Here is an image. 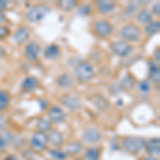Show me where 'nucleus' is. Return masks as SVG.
<instances>
[{"label":"nucleus","mask_w":160,"mask_h":160,"mask_svg":"<svg viewBox=\"0 0 160 160\" xmlns=\"http://www.w3.org/2000/svg\"><path fill=\"white\" fill-rule=\"evenodd\" d=\"M91 12H92V8L91 6H89V4H82L78 9V14L81 15V16H87V15H89Z\"/></svg>","instance_id":"7c9ffc66"},{"label":"nucleus","mask_w":160,"mask_h":160,"mask_svg":"<svg viewBox=\"0 0 160 160\" xmlns=\"http://www.w3.org/2000/svg\"><path fill=\"white\" fill-rule=\"evenodd\" d=\"M61 102L64 107L72 111L78 110L81 108V102L76 96H73V95H65V96H63L61 98Z\"/></svg>","instance_id":"4468645a"},{"label":"nucleus","mask_w":160,"mask_h":160,"mask_svg":"<svg viewBox=\"0 0 160 160\" xmlns=\"http://www.w3.org/2000/svg\"><path fill=\"white\" fill-rule=\"evenodd\" d=\"M95 4L100 14H109L115 8V2L111 0H99Z\"/></svg>","instance_id":"6ab92c4d"},{"label":"nucleus","mask_w":160,"mask_h":160,"mask_svg":"<svg viewBox=\"0 0 160 160\" xmlns=\"http://www.w3.org/2000/svg\"><path fill=\"white\" fill-rule=\"evenodd\" d=\"M48 137V143H50L53 148H58L59 146L63 145L64 143V135L61 131L57 129H51L49 132L47 133Z\"/></svg>","instance_id":"ddd939ff"},{"label":"nucleus","mask_w":160,"mask_h":160,"mask_svg":"<svg viewBox=\"0 0 160 160\" xmlns=\"http://www.w3.org/2000/svg\"><path fill=\"white\" fill-rule=\"evenodd\" d=\"M118 35L122 38V41L124 42H136L140 38L141 35V30L139 27H137L136 25L129 24L124 26L122 29L118 32Z\"/></svg>","instance_id":"20e7f679"},{"label":"nucleus","mask_w":160,"mask_h":160,"mask_svg":"<svg viewBox=\"0 0 160 160\" xmlns=\"http://www.w3.org/2000/svg\"><path fill=\"white\" fill-rule=\"evenodd\" d=\"M57 6H58L59 9L62 10V11L69 12L78 6V2L75 1V0H63V1H58Z\"/></svg>","instance_id":"393cba45"},{"label":"nucleus","mask_w":160,"mask_h":160,"mask_svg":"<svg viewBox=\"0 0 160 160\" xmlns=\"http://www.w3.org/2000/svg\"><path fill=\"white\" fill-rule=\"evenodd\" d=\"M4 160H18V158L15 155H8L6 158H4Z\"/></svg>","instance_id":"ea45409f"},{"label":"nucleus","mask_w":160,"mask_h":160,"mask_svg":"<svg viewBox=\"0 0 160 160\" xmlns=\"http://www.w3.org/2000/svg\"><path fill=\"white\" fill-rule=\"evenodd\" d=\"M61 53V49L57 44H50L46 46V48L43 51V56L47 60H55L58 58Z\"/></svg>","instance_id":"a211bd4d"},{"label":"nucleus","mask_w":160,"mask_h":160,"mask_svg":"<svg viewBox=\"0 0 160 160\" xmlns=\"http://www.w3.org/2000/svg\"><path fill=\"white\" fill-rule=\"evenodd\" d=\"M28 160H33V159H28Z\"/></svg>","instance_id":"37998d69"},{"label":"nucleus","mask_w":160,"mask_h":160,"mask_svg":"<svg viewBox=\"0 0 160 160\" xmlns=\"http://www.w3.org/2000/svg\"><path fill=\"white\" fill-rule=\"evenodd\" d=\"M110 49L115 56L120 58H126L132 52V46L122 40H117L110 44Z\"/></svg>","instance_id":"423d86ee"},{"label":"nucleus","mask_w":160,"mask_h":160,"mask_svg":"<svg viewBox=\"0 0 160 160\" xmlns=\"http://www.w3.org/2000/svg\"><path fill=\"white\" fill-rule=\"evenodd\" d=\"M7 22V17L3 14V12H0V25H2L3 22Z\"/></svg>","instance_id":"58836bf2"},{"label":"nucleus","mask_w":160,"mask_h":160,"mask_svg":"<svg viewBox=\"0 0 160 160\" xmlns=\"http://www.w3.org/2000/svg\"><path fill=\"white\" fill-rule=\"evenodd\" d=\"M37 128L38 131L44 133H48L51 130V123L49 120L45 118H38V123H37Z\"/></svg>","instance_id":"a878e982"},{"label":"nucleus","mask_w":160,"mask_h":160,"mask_svg":"<svg viewBox=\"0 0 160 160\" xmlns=\"http://www.w3.org/2000/svg\"><path fill=\"white\" fill-rule=\"evenodd\" d=\"M47 114L50 123L53 124H62L65 122L66 120V113L59 106H52V107H50L48 109Z\"/></svg>","instance_id":"6e6552de"},{"label":"nucleus","mask_w":160,"mask_h":160,"mask_svg":"<svg viewBox=\"0 0 160 160\" xmlns=\"http://www.w3.org/2000/svg\"><path fill=\"white\" fill-rule=\"evenodd\" d=\"M48 154H49V156L51 158L56 159V160H65L66 159V154L64 153V151H62L60 148H50L49 151H48Z\"/></svg>","instance_id":"cd10ccee"},{"label":"nucleus","mask_w":160,"mask_h":160,"mask_svg":"<svg viewBox=\"0 0 160 160\" xmlns=\"http://www.w3.org/2000/svg\"><path fill=\"white\" fill-rule=\"evenodd\" d=\"M24 52H25V56L27 59H29L30 61H35L41 53L40 44L37 42H33V41L32 42H29L25 46Z\"/></svg>","instance_id":"9d476101"},{"label":"nucleus","mask_w":160,"mask_h":160,"mask_svg":"<svg viewBox=\"0 0 160 160\" xmlns=\"http://www.w3.org/2000/svg\"><path fill=\"white\" fill-rule=\"evenodd\" d=\"M4 126H6V120H4V118L0 114V131L3 130Z\"/></svg>","instance_id":"e433bc0d"},{"label":"nucleus","mask_w":160,"mask_h":160,"mask_svg":"<svg viewBox=\"0 0 160 160\" xmlns=\"http://www.w3.org/2000/svg\"><path fill=\"white\" fill-rule=\"evenodd\" d=\"M10 35V29L6 25H0V40H4Z\"/></svg>","instance_id":"473e14b6"},{"label":"nucleus","mask_w":160,"mask_h":160,"mask_svg":"<svg viewBox=\"0 0 160 160\" xmlns=\"http://www.w3.org/2000/svg\"><path fill=\"white\" fill-rule=\"evenodd\" d=\"M159 30H160L159 20H152L151 22H148V24L145 25V27H144V32H145L148 35H149V37L158 33Z\"/></svg>","instance_id":"b1692460"},{"label":"nucleus","mask_w":160,"mask_h":160,"mask_svg":"<svg viewBox=\"0 0 160 160\" xmlns=\"http://www.w3.org/2000/svg\"><path fill=\"white\" fill-rule=\"evenodd\" d=\"M50 12V8L46 4L40 3L31 7L26 13V18L31 24H38L47 17Z\"/></svg>","instance_id":"f257e3e1"},{"label":"nucleus","mask_w":160,"mask_h":160,"mask_svg":"<svg viewBox=\"0 0 160 160\" xmlns=\"http://www.w3.org/2000/svg\"><path fill=\"white\" fill-rule=\"evenodd\" d=\"M38 80L37 77L34 76H27L25 77L24 80L22 81V91L27 92V93H31L38 88Z\"/></svg>","instance_id":"dca6fc26"},{"label":"nucleus","mask_w":160,"mask_h":160,"mask_svg":"<svg viewBox=\"0 0 160 160\" xmlns=\"http://www.w3.org/2000/svg\"><path fill=\"white\" fill-rule=\"evenodd\" d=\"M3 56H6V50L2 47H0V57H3Z\"/></svg>","instance_id":"79ce46f5"},{"label":"nucleus","mask_w":160,"mask_h":160,"mask_svg":"<svg viewBox=\"0 0 160 160\" xmlns=\"http://www.w3.org/2000/svg\"><path fill=\"white\" fill-rule=\"evenodd\" d=\"M40 106H41V108H42V109H46V108H47V106H48V102H47V100H45V99L40 100Z\"/></svg>","instance_id":"4c0bfd02"},{"label":"nucleus","mask_w":160,"mask_h":160,"mask_svg":"<svg viewBox=\"0 0 160 160\" xmlns=\"http://www.w3.org/2000/svg\"><path fill=\"white\" fill-rule=\"evenodd\" d=\"M140 160H158L156 158V157H151V156H144L142 157Z\"/></svg>","instance_id":"a19ab883"},{"label":"nucleus","mask_w":160,"mask_h":160,"mask_svg":"<svg viewBox=\"0 0 160 160\" xmlns=\"http://www.w3.org/2000/svg\"><path fill=\"white\" fill-rule=\"evenodd\" d=\"M102 156V151L97 146L88 148L83 153V160H99Z\"/></svg>","instance_id":"412c9836"},{"label":"nucleus","mask_w":160,"mask_h":160,"mask_svg":"<svg viewBox=\"0 0 160 160\" xmlns=\"http://www.w3.org/2000/svg\"><path fill=\"white\" fill-rule=\"evenodd\" d=\"M13 135L9 131H1L0 132V153L4 152L9 144L12 143Z\"/></svg>","instance_id":"4be33fe9"},{"label":"nucleus","mask_w":160,"mask_h":160,"mask_svg":"<svg viewBox=\"0 0 160 160\" xmlns=\"http://www.w3.org/2000/svg\"><path fill=\"white\" fill-rule=\"evenodd\" d=\"M145 141L142 137H137V136H128L122 140V148L125 152L132 155L139 154L142 149L144 148V144Z\"/></svg>","instance_id":"f03ea898"},{"label":"nucleus","mask_w":160,"mask_h":160,"mask_svg":"<svg viewBox=\"0 0 160 160\" xmlns=\"http://www.w3.org/2000/svg\"><path fill=\"white\" fill-rule=\"evenodd\" d=\"M48 145V137L47 133L37 131L32 135L30 139V146L37 152H43L47 148Z\"/></svg>","instance_id":"0eeeda50"},{"label":"nucleus","mask_w":160,"mask_h":160,"mask_svg":"<svg viewBox=\"0 0 160 160\" xmlns=\"http://www.w3.org/2000/svg\"><path fill=\"white\" fill-rule=\"evenodd\" d=\"M93 30L96 37L100 38H108L113 32V26L106 19L96 20L93 25Z\"/></svg>","instance_id":"39448f33"},{"label":"nucleus","mask_w":160,"mask_h":160,"mask_svg":"<svg viewBox=\"0 0 160 160\" xmlns=\"http://www.w3.org/2000/svg\"><path fill=\"white\" fill-rule=\"evenodd\" d=\"M137 22L142 25H148L153 20V14L148 10H141L140 12L137 13L136 15Z\"/></svg>","instance_id":"5701e85b"},{"label":"nucleus","mask_w":160,"mask_h":160,"mask_svg":"<svg viewBox=\"0 0 160 160\" xmlns=\"http://www.w3.org/2000/svg\"><path fill=\"white\" fill-rule=\"evenodd\" d=\"M102 135L97 128H88L82 133V140L88 144H96L102 141Z\"/></svg>","instance_id":"1a4fd4ad"},{"label":"nucleus","mask_w":160,"mask_h":160,"mask_svg":"<svg viewBox=\"0 0 160 160\" xmlns=\"http://www.w3.org/2000/svg\"><path fill=\"white\" fill-rule=\"evenodd\" d=\"M74 74L75 78L79 82L84 83V82H88L93 79V77H94V68L89 62H80L75 68Z\"/></svg>","instance_id":"7ed1b4c3"},{"label":"nucleus","mask_w":160,"mask_h":160,"mask_svg":"<svg viewBox=\"0 0 160 160\" xmlns=\"http://www.w3.org/2000/svg\"><path fill=\"white\" fill-rule=\"evenodd\" d=\"M138 90L141 93H148L151 91V83L148 80H142L138 83Z\"/></svg>","instance_id":"c756f323"},{"label":"nucleus","mask_w":160,"mask_h":160,"mask_svg":"<svg viewBox=\"0 0 160 160\" xmlns=\"http://www.w3.org/2000/svg\"><path fill=\"white\" fill-rule=\"evenodd\" d=\"M30 37V30L28 29L25 26H22V27L17 28L16 30L14 31L12 35V38L16 44H22L25 42H27L28 38Z\"/></svg>","instance_id":"f8f14e48"},{"label":"nucleus","mask_w":160,"mask_h":160,"mask_svg":"<svg viewBox=\"0 0 160 160\" xmlns=\"http://www.w3.org/2000/svg\"><path fill=\"white\" fill-rule=\"evenodd\" d=\"M8 8V1L4 0H0V12H3Z\"/></svg>","instance_id":"c9c22d12"},{"label":"nucleus","mask_w":160,"mask_h":160,"mask_svg":"<svg viewBox=\"0 0 160 160\" xmlns=\"http://www.w3.org/2000/svg\"><path fill=\"white\" fill-rule=\"evenodd\" d=\"M152 14H155L157 15V16H159L160 15V3L159 2H157V3H155L153 6V11L151 12Z\"/></svg>","instance_id":"72a5a7b5"},{"label":"nucleus","mask_w":160,"mask_h":160,"mask_svg":"<svg viewBox=\"0 0 160 160\" xmlns=\"http://www.w3.org/2000/svg\"><path fill=\"white\" fill-rule=\"evenodd\" d=\"M148 73H149V78L153 82L158 84L160 81V71H159V64H157L156 62L151 60L148 62Z\"/></svg>","instance_id":"aec40b11"},{"label":"nucleus","mask_w":160,"mask_h":160,"mask_svg":"<svg viewBox=\"0 0 160 160\" xmlns=\"http://www.w3.org/2000/svg\"><path fill=\"white\" fill-rule=\"evenodd\" d=\"M82 149H83V145H82L81 142L72 141L66 144L64 153L66 154V156H77V155L81 153Z\"/></svg>","instance_id":"f3484780"},{"label":"nucleus","mask_w":160,"mask_h":160,"mask_svg":"<svg viewBox=\"0 0 160 160\" xmlns=\"http://www.w3.org/2000/svg\"><path fill=\"white\" fill-rule=\"evenodd\" d=\"M10 104V94L6 90H0V111L6 110Z\"/></svg>","instance_id":"bb28decb"},{"label":"nucleus","mask_w":160,"mask_h":160,"mask_svg":"<svg viewBox=\"0 0 160 160\" xmlns=\"http://www.w3.org/2000/svg\"><path fill=\"white\" fill-rule=\"evenodd\" d=\"M56 83L60 89L66 90L72 88L75 84V78L71 74L64 73L60 75V76H58V78L56 79Z\"/></svg>","instance_id":"2eb2a0df"},{"label":"nucleus","mask_w":160,"mask_h":160,"mask_svg":"<svg viewBox=\"0 0 160 160\" xmlns=\"http://www.w3.org/2000/svg\"><path fill=\"white\" fill-rule=\"evenodd\" d=\"M146 153L151 157H158L160 155V140L159 138H151L144 144Z\"/></svg>","instance_id":"9b49d317"},{"label":"nucleus","mask_w":160,"mask_h":160,"mask_svg":"<svg viewBox=\"0 0 160 160\" xmlns=\"http://www.w3.org/2000/svg\"><path fill=\"white\" fill-rule=\"evenodd\" d=\"M133 86H135V79L130 75H126L121 81V88H122V90H125V91L130 90Z\"/></svg>","instance_id":"c85d7f7f"},{"label":"nucleus","mask_w":160,"mask_h":160,"mask_svg":"<svg viewBox=\"0 0 160 160\" xmlns=\"http://www.w3.org/2000/svg\"><path fill=\"white\" fill-rule=\"evenodd\" d=\"M137 11V6L135 3H129L127 7L125 8V10H124V14L126 15L127 17H130L132 16L133 14L136 13Z\"/></svg>","instance_id":"2f4dec72"},{"label":"nucleus","mask_w":160,"mask_h":160,"mask_svg":"<svg viewBox=\"0 0 160 160\" xmlns=\"http://www.w3.org/2000/svg\"><path fill=\"white\" fill-rule=\"evenodd\" d=\"M154 62H156L157 64H159L160 62V52H159V48H157V50H155V53H154Z\"/></svg>","instance_id":"f704fd0d"}]
</instances>
